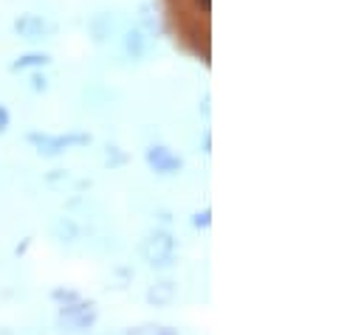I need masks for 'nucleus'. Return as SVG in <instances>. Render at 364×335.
<instances>
[{
	"mask_svg": "<svg viewBox=\"0 0 364 335\" xmlns=\"http://www.w3.org/2000/svg\"><path fill=\"white\" fill-rule=\"evenodd\" d=\"M46 28H48V26H46L40 17H34V14H28V17L17 20V31H20V34H28L31 40H34V37H40Z\"/></svg>",
	"mask_w": 364,
	"mask_h": 335,
	"instance_id": "nucleus-1",
	"label": "nucleus"
},
{
	"mask_svg": "<svg viewBox=\"0 0 364 335\" xmlns=\"http://www.w3.org/2000/svg\"><path fill=\"white\" fill-rule=\"evenodd\" d=\"M37 62H46V57H26V60H20L17 65H37Z\"/></svg>",
	"mask_w": 364,
	"mask_h": 335,
	"instance_id": "nucleus-2",
	"label": "nucleus"
}]
</instances>
